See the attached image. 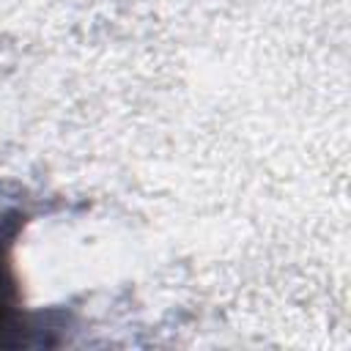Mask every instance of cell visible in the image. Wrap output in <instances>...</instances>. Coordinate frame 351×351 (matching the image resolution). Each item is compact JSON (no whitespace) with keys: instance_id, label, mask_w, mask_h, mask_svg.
Masks as SVG:
<instances>
[{"instance_id":"1","label":"cell","mask_w":351,"mask_h":351,"mask_svg":"<svg viewBox=\"0 0 351 351\" xmlns=\"http://www.w3.org/2000/svg\"><path fill=\"white\" fill-rule=\"evenodd\" d=\"M19 318H22V310H19V302H16V285H14L8 258H5V247H3V239H0V343H3L5 332L19 329Z\"/></svg>"}]
</instances>
